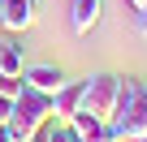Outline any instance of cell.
<instances>
[{
	"instance_id": "cell-1",
	"label": "cell",
	"mask_w": 147,
	"mask_h": 142,
	"mask_svg": "<svg viewBox=\"0 0 147 142\" xmlns=\"http://www.w3.org/2000/svg\"><path fill=\"white\" fill-rule=\"evenodd\" d=\"M117 95H121V73H100V78H87L82 108H87V112H95L100 121H113V116H117Z\"/></svg>"
},
{
	"instance_id": "cell-2",
	"label": "cell",
	"mask_w": 147,
	"mask_h": 142,
	"mask_svg": "<svg viewBox=\"0 0 147 142\" xmlns=\"http://www.w3.org/2000/svg\"><path fill=\"white\" fill-rule=\"evenodd\" d=\"M13 116H22L26 125H35V129H43L48 121H52V95H43V91H35V86H26L18 99H13Z\"/></svg>"
},
{
	"instance_id": "cell-3",
	"label": "cell",
	"mask_w": 147,
	"mask_h": 142,
	"mask_svg": "<svg viewBox=\"0 0 147 142\" xmlns=\"http://www.w3.org/2000/svg\"><path fill=\"white\" fill-rule=\"evenodd\" d=\"M35 26V0H0V30L26 35Z\"/></svg>"
},
{
	"instance_id": "cell-4",
	"label": "cell",
	"mask_w": 147,
	"mask_h": 142,
	"mask_svg": "<svg viewBox=\"0 0 147 142\" xmlns=\"http://www.w3.org/2000/svg\"><path fill=\"white\" fill-rule=\"evenodd\" d=\"M82 95H87V78H78V82H61V91L52 95V116L69 121L74 112L82 108Z\"/></svg>"
},
{
	"instance_id": "cell-5",
	"label": "cell",
	"mask_w": 147,
	"mask_h": 142,
	"mask_svg": "<svg viewBox=\"0 0 147 142\" xmlns=\"http://www.w3.org/2000/svg\"><path fill=\"white\" fill-rule=\"evenodd\" d=\"M22 78H26V86H35V91H43V95H56L61 82H65V73H61L56 65H26Z\"/></svg>"
},
{
	"instance_id": "cell-6",
	"label": "cell",
	"mask_w": 147,
	"mask_h": 142,
	"mask_svg": "<svg viewBox=\"0 0 147 142\" xmlns=\"http://www.w3.org/2000/svg\"><path fill=\"white\" fill-rule=\"evenodd\" d=\"M117 125H121L125 142H130V138H138V133H147V82H143V91H138L134 108H130L125 116H117Z\"/></svg>"
},
{
	"instance_id": "cell-7",
	"label": "cell",
	"mask_w": 147,
	"mask_h": 142,
	"mask_svg": "<svg viewBox=\"0 0 147 142\" xmlns=\"http://www.w3.org/2000/svg\"><path fill=\"white\" fill-rule=\"evenodd\" d=\"M100 13H104V0H74L69 22H74V30H78V35H91L95 22H100Z\"/></svg>"
},
{
	"instance_id": "cell-8",
	"label": "cell",
	"mask_w": 147,
	"mask_h": 142,
	"mask_svg": "<svg viewBox=\"0 0 147 142\" xmlns=\"http://www.w3.org/2000/svg\"><path fill=\"white\" fill-rule=\"evenodd\" d=\"M22 39L13 35V39H5V43H0V78H18L22 73Z\"/></svg>"
},
{
	"instance_id": "cell-9",
	"label": "cell",
	"mask_w": 147,
	"mask_h": 142,
	"mask_svg": "<svg viewBox=\"0 0 147 142\" xmlns=\"http://www.w3.org/2000/svg\"><path fill=\"white\" fill-rule=\"evenodd\" d=\"M138 91H143V82H134V78H121V95H117V116H125V112L134 108ZM117 116H113V121H117Z\"/></svg>"
},
{
	"instance_id": "cell-10",
	"label": "cell",
	"mask_w": 147,
	"mask_h": 142,
	"mask_svg": "<svg viewBox=\"0 0 147 142\" xmlns=\"http://www.w3.org/2000/svg\"><path fill=\"white\" fill-rule=\"evenodd\" d=\"M22 91H26V78H22V73H18V78H0V95H9V99H18Z\"/></svg>"
},
{
	"instance_id": "cell-11",
	"label": "cell",
	"mask_w": 147,
	"mask_h": 142,
	"mask_svg": "<svg viewBox=\"0 0 147 142\" xmlns=\"http://www.w3.org/2000/svg\"><path fill=\"white\" fill-rule=\"evenodd\" d=\"M134 30L147 39V5H138V9H134Z\"/></svg>"
},
{
	"instance_id": "cell-12",
	"label": "cell",
	"mask_w": 147,
	"mask_h": 142,
	"mask_svg": "<svg viewBox=\"0 0 147 142\" xmlns=\"http://www.w3.org/2000/svg\"><path fill=\"white\" fill-rule=\"evenodd\" d=\"M9 116H13V99H9V95H0V125H5Z\"/></svg>"
},
{
	"instance_id": "cell-13",
	"label": "cell",
	"mask_w": 147,
	"mask_h": 142,
	"mask_svg": "<svg viewBox=\"0 0 147 142\" xmlns=\"http://www.w3.org/2000/svg\"><path fill=\"white\" fill-rule=\"evenodd\" d=\"M0 142H13V138H9V129H5V125H0Z\"/></svg>"
},
{
	"instance_id": "cell-14",
	"label": "cell",
	"mask_w": 147,
	"mask_h": 142,
	"mask_svg": "<svg viewBox=\"0 0 147 142\" xmlns=\"http://www.w3.org/2000/svg\"><path fill=\"white\" fill-rule=\"evenodd\" d=\"M138 5H147V0H130V9H138Z\"/></svg>"
},
{
	"instance_id": "cell-15",
	"label": "cell",
	"mask_w": 147,
	"mask_h": 142,
	"mask_svg": "<svg viewBox=\"0 0 147 142\" xmlns=\"http://www.w3.org/2000/svg\"><path fill=\"white\" fill-rule=\"evenodd\" d=\"M130 142H147V133H138V138H130Z\"/></svg>"
}]
</instances>
